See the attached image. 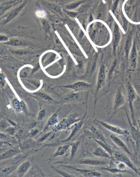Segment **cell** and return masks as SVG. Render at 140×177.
Segmentation results:
<instances>
[{"label":"cell","mask_w":140,"mask_h":177,"mask_svg":"<svg viewBox=\"0 0 140 177\" xmlns=\"http://www.w3.org/2000/svg\"><path fill=\"white\" fill-rule=\"evenodd\" d=\"M79 116L80 114L78 113L71 114L67 117L63 119L61 121H60L59 124L53 127L51 129L54 132H57L62 130H67L72 125L81 121L82 118H81Z\"/></svg>","instance_id":"1"},{"label":"cell","mask_w":140,"mask_h":177,"mask_svg":"<svg viewBox=\"0 0 140 177\" xmlns=\"http://www.w3.org/2000/svg\"><path fill=\"white\" fill-rule=\"evenodd\" d=\"M95 121L100 124L101 126L104 127V128L108 130V131H110L112 132L116 133L117 135H121L124 137H126L127 139H129L131 137V134L130 133L127 131V130L125 129H121L119 127L116 126L112 125L110 124L107 122L101 121V120H98L96 119Z\"/></svg>","instance_id":"2"},{"label":"cell","mask_w":140,"mask_h":177,"mask_svg":"<svg viewBox=\"0 0 140 177\" xmlns=\"http://www.w3.org/2000/svg\"><path fill=\"white\" fill-rule=\"evenodd\" d=\"M127 96H128V101H129V107L130 113L132 114V124L136 126V121L135 119V113H134V105L133 103L136 99V91L130 83H128L127 85Z\"/></svg>","instance_id":"3"},{"label":"cell","mask_w":140,"mask_h":177,"mask_svg":"<svg viewBox=\"0 0 140 177\" xmlns=\"http://www.w3.org/2000/svg\"><path fill=\"white\" fill-rule=\"evenodd\" d=\"M112 158L124 163L128 167H129L130 169H132V171L135 172L136 174L140 176V172L138 171V169H137L136 166L133 164V163L132 162V160L130 159L129 158L125 155V154L121 153L120 152L115 151L113 154Z\"/></svg>","instance_id":"4"},{"label":"cell","mask_w":140,"mask_h":177,"mask_svg":"<svg viewBox=\"0 0 140 177\" xmlns=\"http://www.w3.org/2000/svg\"><path fill=\"white\" fill-rule=\"evenodd\" d=\"M106 80V71H105V66L104 64L100 66V68L98 73V81H97V86L96 88L95 96L94 101V111L95 110L96 104V97L100 89L103 88L105 84Z\"/></svg>","instance_id":"5"},{"label":"cell","mask_w":140,"mask_h":177,"mask_svg":"<svg viewBox=\"0 0 140 177\" xmlns=\"http://www.w3.org/2000/svg\"><path fill=\"white\" fill-rule=\"evenodd\" d=\"M125 103V99L124 96L122 94L121 88L118 89L117 93L115 95L114 103L113 105V112L111 118L115 116L118 112L119 108L123 106Z\"/></svg>","instance_id":"6"},{"label":"cell","mask_w":140,"mask_h":177,"mask_svg":"<svg viewBox=\"0 0 140 177\" xmlns=\"http://www.w3.org/2000/svg\"><path fill=\"white\" fill-rule=\"evenodd\" d=\"M63 166L66 167L70 169H72L74 171H76L78 173H81V174L88 177H100L102 176L101 173L99 172L95 171L94 170H90V169H79L76 167L73 166H69V165H63Z\"/></svg>","instance_id":"7"},{"label":"cell","mask_w":140,"mask_h":177,"mask_svg":"<svg viewBox=\"0 0 140 177\" xmlns=\"http://www.w3.org/2000/svg\"><path fill=\"white\" fill-rule=\"evenodd\" d=\"M28 1L29 0H26L24 2H23V3L20 6H19L15 8L11 11L10 13L7 15L6 18L4 19V21H3V23L1 24V26H4L6 25L7 24L11 22L12 20H13V19H15L16 17L18 16L20 13L21 12L24 8L25 7L26 4L28 3Z\"/></svg>","instance_id":"8"},{"label":"cell","mask_w":140,"mask_h":177,"mask_svg":"<svg viewBox=\"0 0 140 177\" xmlns=\"http://www.w3.org/2000/svg\"><path fill=\"white\" fill-rule=\"evenodd\" d=\"M127 114V120L129 121V124L130 126V130H131V137L132 139H133L135 146H136L137 149H139L140 148V133L139 131L136 129L135 126H134V125L132 124L131 120L130 119L129 116L127 114V112H126Z\"/></svg>","instance_id":"9"},{"label":"cell","mask_w":140,"mask_h":177,"mask_svg":"<svg viewBox=\"0 0 140 177\" xmlns=\"http://www.w3.org/2000/svg\"><path fill=\"white\" fill-rule=\"evenodd\" d=\"M91 85L84 82H77L72 84L67 85L61 88L72 89L75 92H79L81 91L86 90L90 88Z\"/></svg>","instance_id":"10"},{"label":"cell","mask_w":140,"mask_h":177,"mask_svg":"<svg viewBox=\"0 0 140 177\" xmlns=\"http://www.w3.org/2000/svg\"><path fill=\"white\" fill-rule=\"evenodd\" d=\"M77 162L79 164L94 166H107L108 164V162L107 161L91 159V158L81 159V160L77 161Z\"/></svg>","instance_id":"11"},{"label":"cell","mask_w":140,"mask_h":177,"mask_svg":"<svg viewBox=\"0 0 140 177\" xmlns=\"http://www.w3.org/2000/svg\"><path fill=\"white\" fill-rule=\"evenodd\" d=\"M86 116H87V112H85V114L84 115V116H83V118H82L81 121H79V122H78V124L75 125V126L74 127L73 129L72 130V132L70 134L69 137H68L67 138H66V139L62 141V142H63V143H67V142H68L72 141V139L74 138V137L76 136L77 133L78 132V131L81 130L82 127L83 126V124H84V123L85 122Z\"/></svg>","instance_id":"12"},{"label":"cell","mask_w":140,"mask_h":177,"mask_svg":"<svg viewBox=\"0 0 140 177\" xmlns=\"http://www.w3.org/2000/svg\"><path fill=\"white\" fill-rule=\"evenodd\" d=\"M97 59L98 56L95 55L93 57H91L90 60H89L88 63L86 71H85V75L84 77L87 78H90L93 75L94 72L95 71L96 68V64H97Z\"/></svg>","instance_id":"13"},{"label":"cell","mask_w":140,"mask_h":177,"mask_svg":"<svg viewBox=\"0 0 140 177\" xmlns=\"http://www.w3.org/2000/svg\"><path fill=\"white\" fill-rule=\"evenodd\" d=\"M20 152H21L20 148L19 147H15L12 149L7 150L6 151H4L3 153H2V154L0 155V160H3L12 158L13 156L20 153Z\"/></svg>","instance_id":"14"},{"label":"cell","mask_w":140,"mask_h":177,"mask_svg":"<svg viewBox=\"0 0 140 177\" xmlns=\"http://www.w3.org/2000/svg\"><path fill=\"white\" fill-rule=\"evenodd\" d=\"M137 52L136 49V44L135 42H134L130 56V68L132 70H135L136 69L137 67Z\"/></svg>","instance_id":"15"},{"label":"cell","mask_w":140,"mask_h":177,"mask_svg":"<svg viewBox=\"0 0 140 177\" xmlns=\"http://www.w3.org/2000/svg\"><path fill=\"white\" fill-rule=\"evenodd\" d=\"M11 105L13 110L18 113L24 112L26 110V105L23 101H20L16 97H14L11 100Z\"/></svg>","instance_id":"16"},{"label":"cell","mask_w":140,"mask_h":177,"mask_svg":"<svg viewBox=\"0 0 140 177\" xmlns=\"http://www.w3.org/2000/svg\"><path fill=\"white\" fill-rule=\"evenodd\" d=\"M110 139H112L114 143L117 145L118 147L123 150L124 152H125L126 153L131 155V152L130 151L129 148L127 147V146L124 143V142L120 139L119 138L117 137V136L115 135H110Z\"/></svg>","instance_id":"17"},{"label":"cell","mask_w":140,"mask_h":177,"mask_svg":"<svg viewBox=\"0 0 140 177\" xmlns=\"http://www.w3.org/2000/svg\"><path fill=\"white\" fill-rule=\"evenodd\" d=\"M93 154L96 157L100 158H110V159L112 158L110 154H109L108 152L105 150L104 148H102L101 146L100 147L96 148L93 152Z\"/></svg>","instance_id":"18"},{"label":"cell","mask_w":140,"mask_h":177,"mask_svg":"<svg viewBox=\"0 0 140 177\" xmlns=\"http://www.w3.org/2000/svg\"><path fill=\"white\" fill-rule=\"evenodd\" d=\"M121 38V35L119 32V29L117 24H115L114 30H113V51L116 52L117 46L119 44V40Z\"/></svg>","instance_id":"19"},{"label":"cell","mask_w":140,"mask_h":177,"mask_svg":"<svg viewBox=\"0 0 140 177\" xmlns=\"http://www.w3.org/2000/svg\"><path fill=\"white\" fill-rule=\"evenodd\" d=\"M31 166L30 161H25L22 163L19 166L17 172V174L18 177H23L25 174V173L28 172Z\"/></svg>","instance_id":"20"},{"label":"cell","mask_w":140,"mask_h":177,"mask_svg":"<svg viewBox=\"0 0 140 177\" xmlns=\"http://www.w3.org/2000/svg\"><path fill=\"white\" fill-rule=\"evenodd\" d=\"M58 122V118H57V113H54L51 115V117L49 118V120H48L47 123L44 127V129H43V132H45L50 128H52L55 125L57 124Z\"/></svg>","instance_id":"21"},{"label":"cell","mask_w":140,"mask_h":177,"mask_svg":"<svg viewBox=\"0 0 140 177\" xmlns=\"http://www.w3.org/2000/svg\"><path fill=\"white\" fill-rule=\"evenodd\" d=\"M99 170H102V171H107V172H109L110 173H113V174H116V173H125V171H122L119 169H118L116 167V166H113L112 164H110L109 166H102L100 168H98Z\"/></svg>","instance_id":"22"},{"label":"cell","mask_w":140,"mask_h":177,"mask_svg":"<svg viewBox=\"0 0 140 177\" xmlns=\"http://www.w3.org/2000/svg\"><path fill=\"white\" fill-rule=\"evenodd\" d=\"M82 98L81 93L79 92L72 93L69 95H67L64 98V100L66 102H76L78 101Z\"/></svg>","instance_id":"23"},{"label":"cell","mask_w":140,"mask_h":177,"mask_svg":"<svg viewBox=\"0 0 140 177\" xmlns=\"http://www.w3.org/2000/svg\"><path fill=\"white\" fill-rule=\"evenodd\" d=\"M132 45V35L129 34L127 36V40L125 42V47H124V51H125V57L127 60H128L129 55L130 51L131 50V47Z\"/></svg>","instance_id":"24"},{"label":"cell","mask_w":140,"mask_h":177,"mask_svg":"<svg viewBox=\"0 0 140 177\" xmlns=\"http://www.w3.org/2000/svg\"><path fill=\"white\" fill-rule=\"evenodd\" d=\"M94 141L96 143H97L99 146H101L102 148H104L105 150L108 152V153L110 154V156H112V158L113 154L114 153L115 150L112 149V148L110 147L108 144L106 142L100 141V140L96 139V138L94 139Z\"/></svg>","instance_id":"25"},{"label":"cell","mask_w":140,"mask_h":177,"mask_svg":"<svg viewBox=\"0 0 140 177\" xmlns=\"http://www.w3.org/2000/svg\"><path fill=\"white\" fill-rule=\"evenodd\" d=\"M70 144H67L66 145L64 146H60L59 147L57 148V150H56L54 155V157L56 158L57 156H63L65 154L66 152H67L68 149L70 147Z\"/></svg>","instance_id":"26"},{"label":"cell","mask_w":140,"mask_h":177,"mask_svg":"<svg viewBox=\"0 0 140 177\" xmlns=\"http://www.w3.org/2000/svg\"><path fill=\"white\" fill-rule=\"evenodd\" d=\"M90 129L91 132L93 133V134L96 137V139H99L102 141L106 142V138L104 137V136L98 129H96L94 126H91Z\"/></svg>","instance_id":"27"},{"label":"cell","mask_w":140,"mask_h":177,"mask_svg":"<svg viewBox=\"0 0 140 177\" xmlns=\"http://www.w3.org/2000/svg\"><path fill=\"white\" fill-rule=\"evenodd\" d=\"M69 50L73 54L77 55L79 56H81V57L83 56V53L81 51L80 49L79 48L78 46L76 44H71L69 46Z\"/></svg>","instance_id":"28"},{"label":"cell","mask_w":140,"mask_h":177,"mask_svg":"<svg viewBox=\"0 0 140 177\" xmlns=\"http://www.w3.org/2000/svg\"><path fill=\"white\" fill-rule=\"evenodd\" d=\"M16 1H12V2H7L3 4L0 5V16H1L3 13L7 11L8 9L10 8L11 7L13 6L14 4H16Z\"/></svg>","instance_id":"29"},{"label":"cell","mask_w":140,"mask_h":177,"mask_svg":"<svg viewBox=\"0 0 140 177\" xmlns=\"http://www.w3.org/2000/svg\"><path fill=\"white\" fill-rule=\"evenodd\" d=\"M16 169V166L13 165L11 166L7 167L6 168L2 169L0 172V177H6L9 175L11 173H12L13 171Z\"/></svg>","instance_id":"30"},{"label":"cell","mask_w":140,"mask_h":177,"mask_svg":"<svg viewBox=\"0 0 140 177\" xmlns=\"http://www.w3.org/2000/svg\"><path fill=\"white\" fill-rule=\"evenodd\" d=\"M35 94L40 99H42L44 101L48 102H52L54 101V99L51 97H50L49 96L46 94L45 93L38 92V93H35Z\"/></svg>","instance_id":"31"},{"label":"cell","mask_w":140,"mask_h":177,"mask_svg":"<svg viewBox=\"0 0 140 177\" xmlns=\"http://www.w3.org/2000/svg\"><path fill=\"white\" fill-rule=\"evenodd\" d=\"M84 1H78L76 2H72L70 4H67L65 6V9L67 10H73L74 9H76L77 7H78L81 4H82Z\"/></svg>","instance_id":"32"},{"label":"cell","mask_w":140,"mask_h":177,"mask_svg":"<svg viewBox=\"0 0 140 177\" xmlns=\"http://www.w3.org/2000/svg\"><path fill=\"white\" fill-rule=\"evenodd\" d=\"M70 146H71V158L70 159L72 160L74 158L75 155L76 154L77 151L78 149L79 146V142H76L72 143H70Z\"/></svg>","instance_id":"33"},{"label":"cell","mask_w":140,"mask_h":177,"mask_svg":"<svg viewBox=\"0 0 140 177\" xmlns=\"http://www.w3.org/2000/svg\"><path fill=\"white\" fill-rule=\"evenodd\" d=\"M6 44L12 46H19L23 45V42L18 38H12L8 41H7V42L6 43Z\"/></svg>","instance_id":"34"},{"label":"cell","mask_w":140,"mask_h":177,"mask_svg":"<svg viewBox=\"0 0 140 177\" xmlns=\"http://www.w3.org/2000/svg\"><path fill=\"white\" fill-rule=\"evenodd\" d=\"M35 144V143L34 142L32 141H28L24 142L23 143H21V145L20 146V148L21 149H29L32 146H34Z\"/></svg>","instance_id":"35"},{"label":"cell","mask_w":140,"mask_h":177,"mask_svg":"<svg viewBox=\"0 0 140 177\" xmlns=\"http://www.w3.org/2000/svg\"><path fill=\"white\" fill-rule=\"evenodd\" d=\"M47 114V111L45 110H40L39 113H38V117H37V120L38 121H41L45 119V117L46 116Z\"/></svg>","instance_id":"36"},{"label":"cell","mask_w":140,"mask_h":177,"mask_svg":"<svg viewBox=\"0 0 140 177\" xmlns=\"http://www.w3.org/2000/svg\"><path fill=\"white\" fill-rule=\"evenodd\" d=\"M42 24L43 28V29L45 30V31H49L51 27H50V25H49V23L46 20L43 19L42 20Z\"/></svg>","instance_id":"37"},{"label":"cell","mask_w":140,"mask_h":177,"mask_svg":"<svg viewBox=\"0 0 140 177\" xmlns=\"http://www.w3.org/2000/svg\"><path fill=\"white\" fill-rule=\"evenodd\" d=\"M5 132L10 136H13L15 133L16 129L14 127L9 126L5 130Z\"/></svg>","instance_id":"38"},{"label":"cell","mask_w":140,"mask_h":177,"mask_svg":"<svg viewBox=\"0 0 140 177\" xmlns=\"http://www.w3.org/2000/svg\"><path fill=\"white\" fill-rule=\"evenodd\" d=\"M47 6L48 8L51 9V10L55 11L56 12H57V13H59L60 14L62 15V11H61L60 9L58 7L55 6V5H53V4H47Z\"/></svg>","instance_id":"39"},{"label":"cell","mask_w":140,"mask_h":177,"mask_svg":"<svg viewBox=\"0 0 140 177\" xmlns=\"http://www.w3.org/2000/svg\"><path fill=\"white\" fill-rule=\"evenodd\" d=\"M12 137L10 136V135H8L7 133H4L0 132V140L2 141H8L11 139Z\"/></svg>","instance_id":"40"},{"label":"cell","mask_w":140,"mask_h":177,"mask_svg":"<svg viewBox=\"0 0 140 177\" xmlns=\"http://www.w3.org/2000/svg\"><path fill=\"white\" fill-rule=\"evenodd\" d=\"M9 124L8 122H7L5 120H2L0 121V130H6L7 128L9 127Z\"/></svg>","instance_id":"41"},{"label":"cell","mask_w":140,"mask_h":177,"mask_svg":"<svg viewBox=\"0 0 140 177\" xmlns=\"http://www.w3.org/2000/svg\"><path fill=\"white\" fill-rule=\"evenodd\" d=\"M11 146V144L9 143L8 142H7L6 141L0 140V148L9 147Z\"/></svg>","instance_id":"42"},{"label":"cell","mask_w":140,"mask_h":177,"mask_svg":"<svg viewBox=\"0 0 140 177\" xmlns=\"http://www.w3.org/2000/svg\"><path fill=\"white\" fill-rule=\"evenodd\" d=\"M64 11L71 18H76L78 15V13L77 12H72V11H70V10H67V9H65Z\"/></svg>","instance_id":"43"},{"label":"cell","mask_w":140,"mask_h":177,"mask_svg":"<svg viewBox=\"0 0 140 177\" xmlns=\"http://www.w3.org/2000/svg\"><path fill=\"white\" fill-rule=\"evenodd\" d=\"M6 84V79L3 73L0 72V86L3 87Z\"/></svg>","instance_id":"44"},{"label":"cell","mask_w":140,"mask_h":177,"mask_svg":"<svg viewBox=\"0 0 140 177\" xmlns=\"http://www.w3.org/2000/svg\"><path fill=\"white\" fill-rule=\"evenodd\" d=\"M51 132H49L47 133L46 135H43V136L40 137V139H38V142H42L45 141V140H46L47 138L49 137V136H51Z\"/></svg>","instance_id":"45"},{"label":"cell","mask_w":140,"mask_h":177,"mask_svg":"<svg viewBox=\"0 0 140 177\" xmlns=\"http://www.w3.org/2000/svg\"><path fill=\"white\" fill-rule=\"evenodd\" d=\"M9 38L7 36L5 35H0V42H7L8 41Z\"/></svg>","instance_id":"46"},{"label":"cell","mask_w":140,"mask_h":177,"mask_svg":"<svg viewBox=\"0 0 140 177\" xmlns=\"http://www.w3.org/2000/svg\"><path fill=\"white\" fill-rule=\"evenodd\" d=\"M38 132H39V131L37 129H35V130H33L32 131H31L30 132V136L31 137H34L35 136L38 134Z\"/></svg>","instance_id":"47"},{"label":"cell","mask_w":140,"mask_h":177,"mask_svg":"<svg viewBox=\"0 0 140 177\" xmlns=\"http://www.w3.org/2000/svg\"><path fill=\"white\" fill-rule=\"evenodd\" d=\"M118 2H119V0H116L115 1V3H114V4L113 6L112 11L113 12H115L116 9H117V6H118Z\"/></svg>","instance_id":"48"},{"label":"cell","mask_w":140,"mask_h":177,"mask_svg":"<svg viewBox=\"0 0 140 177\" xmlns=\"http://www.w3.org/2000/svg\"><path fill=\"white\" fill-rule=\"evenodd\" d=\"M136 90L137 91V93L139 94V95H140V85H136Z\"/></svg>","instance_id":"49"},{"label":"cell","mask_w":140,"mask_h":177,"mask_svg":"<svg viewBox=\"0 0 140 177\" xmlns=\"http://www.w3.org/2000/svg\"><path fill=\"white\" fill-rule=\"evenodd\" d=\"M4 151H6V148H0V153H2Z\"/></svg>","instance_id":"50"},{"label":"cell","mask_w":140,"mask_h":177,"mask_svg":"<svg viewBox=\"0 0 140 177\" xmlns=\"http://www.w3.org/2000/svg\"><path fill=\"white\" fill-rule=\"evenodd\" d=\"M137 123H138V127H139V128H140V120H138Z\"/></svg>","instance_id":"51"},{"label":"cell","mask_w":140,"mask_h":177,"mask_svg":"<svg viewBox=\"0 0 140 177\" xmlns=\"http://www.w3.org/2000/svg\"><path fill=\"white\" fill-rule=\"evenodd\" d=\"M138 169V171H139V172H140V168H138V169Z\"/></svg>","instance_id":"52"}]
</instances>
